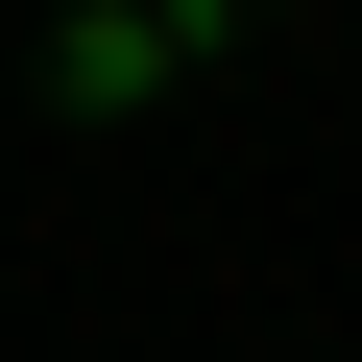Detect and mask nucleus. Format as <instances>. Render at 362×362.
<instances>
[{"label":"nucleus","mask_w":362,"mask_h":362,"mask_svg":"<svg viewBox=\"0 0 362 362\" xmlns=\"http://www.w3.org/2000/svg\"><path fill=\"white\" fill-rule=\"evenodd\" d=\"M169 73H194V25H169V0H73V25H49V97H73V121L169 97Z\"/></svg>","instance_id":"1"},{"label":"nucleus","mask_w":362,"mask_h":362,"mask_svg":"<svg viewBox=\"0 0 362 362\" xmlns=\"http://www.w3.org/2000/svg\"><path fill=\"white\" fill-rule=\"evenodd\" d=\"M169 25H242V0H169Z\"/></svg>","instance_id":"2"}]
</instances>
